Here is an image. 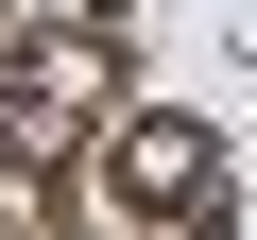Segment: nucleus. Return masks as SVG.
Returning a JSON list of instances; mask_svg holds the SVG:
<instances>
[{"label": "nucleus", "instance_id": "1", "mask_svg": "<svg viewBox=\"0 0 257 240\" xmlns=\"http://www.w3.org/2000/svg\"><path fill=\"white\" fill-rule=\"evenodd\" d=\"M86 172H103L120 223H155V240H223L240 223V172H223V120L206 103H120L86 138Z\"/></svg>", "mask_w": 257, "mask_h": 240}]
</instances>
